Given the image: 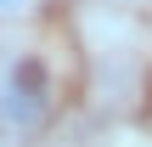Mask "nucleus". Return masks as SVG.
<instances>
[{
  "label": "nucleus",
  "mask_w": 152,
  "mask_h": 147,
  "mask_svg": "<svg viewBox=\"0 0 152 147\" xmlns=\"http://www.w3.org/2000/svg\"><path fill=\"white\" fill-rule=\"evenodd\" d=\"M39 11H45V0H0V28H17V23L39 17Z\"/></svg>",
  "instance_id": "obj_2"
},
{
  "label": "nucleus",
  "mask_w": 152,
  "mask_h": 147,
  "mask_svg": "<svg viewBox=\"0 0 152 147\" xmlns=\"http://www.w3.org/2000/svg\"><path fill=\"white\" fill-rule=\"evenodd\" d=\"M56 113V74L39 45H0V136L28 142Z\"/></svg>",
  "instance_id": "obj_1"
}]
</instances>
